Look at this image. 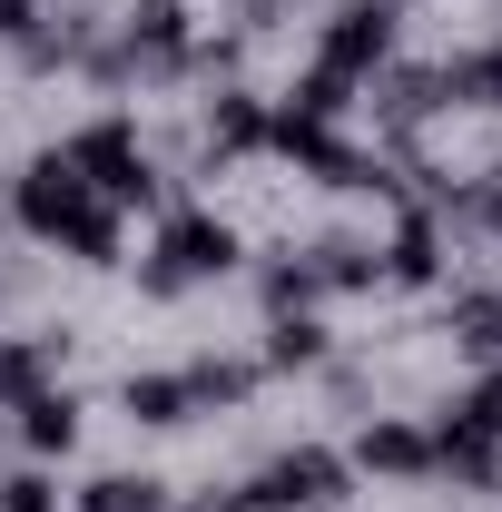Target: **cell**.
Returning <instances> with one entry per match:
<instances>
[{"mask_svg":"<svg viewBox=\"0 0 502 512\" xmlns=\"http://www.w3.org/2000/svg\"><path fill=\"white\" fill-rule=\"evenodd\" d=\"M10 217H20V237L69 247L79 266H119V207H109V197L69 168V148H50V158H30V168H20Z\"/></svg>","mask_w":502,"mask_h":512,"instance_id":"obj_1","label":"cell"},{"mask_svg":"<svg viewBox=\"0 0 502 512\" xmlns=\"http://www.w3.org/2000/svg\"><path fill=\"white\" fill-rule=\"evenodd\" d=\"M227 266H237V227H227V217H207V207H178V217L158 227L148 266H138V286H148V296H188V286L227 276Z\"/></svg>","mask_w":502,"mask_h":512,"instance_id":"obj_2","label":"cell"},{"mask_svg":"<svg viewBox=\"0 0 502 512\" xmlns=\"http://www.w3.org/2000/svg\"><path fill=\"white\" fill-rule=\"evenodd\" d=\"M69 168H79V178H89V188L109 197V207H138V217H148V207H158V168H148V148H138V128L128 119H99V128H79V138H69Z\"/></svg>","mask_w":502,"mask_h":512,"instance_id":"obj_3","label":"cell"},{"mask_svg":"<svg viewBox=\"0 0 502 512\" xmlns=\"http://www.w3.org/2000/svg\"><path fill=\"white\" fill-rule=\"evenodd\" d=\"M345 483H355L345 453L296 444V453H276V463H256V483L237 493V512H335V503H345Z\"/></svg>","mask_w":502,"mask_h":512,"instance_id":"obj_4","label":"cell"},{"mask_svg":"<svg viewBox=\"0 0 502 512\" xmlns=\"http://www.w3.org/2000/svg\"><path fill=\"white\" fill-rule=\"evenodd\" d=\"M394 40H404V0H335L315 60L335 69V79H375V69L394 60Z\"/></svg>","mask_w":502,"mask_h":512,"instance_id":"obj_5","label":"cell"},{"mask_svg":"<svg viewBox=\"0 0 502 512\" xmlns=\"http://www.w3.org/2000/svg\"><path fill=\"white\" fill-rule=\"evenodd\" d=\"M345 463H355V473H384V483H424V473H434V434L404 424V414H375Z\"/></svg>","mask_w":502,"mask_h":512,"instance_id":"obj_6","label":"cell"},{"mask_svg":"<svg viewBox=\"0 0 502 512\" xmlns=\"http://www.w3.org/2000/svg\"><path fill=\"white\" fill-rule=\"evenodd\" d=\"M384 286H443V217L434 207H404L394 237H384Z\"/></svg>","mask_w":502,"mask_h":512,"instance_id":"obj_7","label":"cell"},{"mask_svg":"<svg viewBox=\"0 0 502 512\" xmlns=\"http://www.w3.org/2000/svg\"><path fill=\"white\" fill-rule=\"evenodd\" d=\"M197 148H207V158H256V148H266V99H256V89H217V99L197 109Z\"/></svg>","mask_w":502,"mask_h":512,"instance_id":"obj_8","label":"cell"},{"mask_svg":"<svg viewBox=\"0 0 502 512\" xmlns=\"http://www.w3.org/2000/svg\"><path fill=\"white\" fill-rule=\"evenodd\" d=\"M434 473L473 483V493H502V444H493V434H473L463 414H443V424H434Z\"/></svg>","mask_w":502,"mask_h":512,"instance_id":"obj_9","label":"cell"},{"mask_svg":"<svg viewBox=\"0 0 502 512\" xmlns=\"http://www.w3.org/2000/svg\"><path fill=\"white\" fill-rule=\"evenodd\" d=\"M60 355H69L60 325H50V335H0V404H30L40 384L60 375Z\"/></svg>","mask_w":502,"mask_h":512,"instance_id":"obj_10","label":"cell"},{"mask_svg":"<svg viewBox=\"0 0 502 512\" xmlns=\"http://www.w3.org/2000/svg\"><path fill=\"white\" fill-rule=\"evenodd\" d=\"M20 414V444H30V463H50V453H69L79 444V394L69 384H40L30 404H10Z\"/></svg>","mask_w":502,"mask_h":512,"instance_id":"obj_11","label":"cell"},{"mask_svg":"<svg viewBox=\"0 0 502 512\" xmlns=\"http://www.w3.org/2000/svg\"><path fill=\"white\" fill-rule=\"evenodd\" d=\"M345 109H355V79H335V69H325V60H315L306 79H296V89L276 99V119H296V128H335V119H345Z\"/></svg>","mask_w":502,"mask_h":512,"instance_id":"obj_12","label":"cell"},{"mask_svg":"<svg viewBox=\"0 0 502 512\" xmlns=\"http://www.w3.org/2000/svg\"><path fill=\"white\" fill-rule=\"evenodd\" d=\"M178 375H188V404H197V414H217V404H247L266 365H237V355H197V365H178Z\"/></svg>","mask_w":502,"mask_h":512,"instance_id":"obj_13","label":"cell"},{"mask_svg":"<svg viewBox=\"0 0 502 512\" xmlns=\"http://www.w3.org/2000/svg\"><path fill=\"white\" fill-rule=\"evenodd\" d=\"M119 404H128V424H158V434L197 414V404H188V375H128V384H119Z\"/></svg>","mask_w":502,"mask_h":512,"instance_id":"obj_14","label":"cell"},{"mask_svg":"<svg viewBox=\"0 0 502 512\" xmlns=\"http://www.w3.org/2000/svg\"><path fill=\"white\" fill-rule=\"evenodd\" d=\"M315 276H325V286H384V247L375 237H315Z\"/></svg>","mask_w":502,"mask_h":512,"instance_id":"obj_15","label":"cell"},{"mask_svg":"<svg viewBox=\"0 0 502 512\" xmlns=\"http://www.w3.org/2000/svg\"><path fill=\"white\" fill-rule=\"evenodd\" d=\"M443 99L453 109H502V40L473 50V60H443Z\"/></svg>","mask_w":502,"mask_h":512,"instance_id":"obj_16","label":"cell"},{"mask_svg":"<svg viewBox=\"0 0 502 512\" xmlns=\"http://www.w3.org/2000/svg\"><path fill=\"white\" fill-rule=\"evenodd\" d=\"M79 512H178V503H168L158 473H99V483L79 493Z\"/></svg>","mask_w":502,"mask_h":512,"instance_id":"obj_17","label":"cell"},{"mask_svg":"<svg viewBox=\"0 0 502 512\" xmlns=\"http://www.w3.org/2000/svg\"><path fill=\"white\" fill-rule=\"evenodd\" d=\"M256 365H276V375L325 365V325H315V316H266V355H256Z\"/></svg>","mask_w":502,"mask_h":512,"instance_id":"obj_18","label":"cell"},{"mask_svg":"<svg viewBox=\"0 0 502 512\" xmlns=\"http://www.w3.org/2000/svg\"><path fill=\"white\" fill-rule=\"evenodd\" d=\"M315 296H325L315 256H276V266H266V316H306Z\"/></svg>","mask_w":502,"mask_h":512,"instance_id":"obj_19","label":"cell"},{"mask_svg":"<svg viewBox=\"0 0 502 512\" xmlns=\"http://www.w3.org/2000/svg\"><path fill=\"white\" fill-rule=\"evenodd\" d=\"M453 335H463V355L502 365V306L493 296H453Z\"/></svg>","mask_w":502,"mask_h":512,"instance_id":"obj_20","label":"cell"},{"mask_svg":"<svg viewBox=\"0 0 502 512\" xmlns=\"http://www.w3.org/2000/svg\"><path fill=\"white\" fill-rule=\"evenodd\" d=\"M0 512H60V483L40 463H20V473H0Z\"/></svg>","mask_w":502,"mask_h":512,"instance_id":"obj_21","label":"cell"},{"mask_svg":"<svg viewBox=\"0 0 502 512\" xmlns=\"http://www.w3.org/2000/svg\"><path fill=\"white\" fill-rule=\"evenodd\" d=\"M453 414H463L473 434H493V444H502V365H493V375H483V384H473V394H463Z\"/></svg>","mask_w":502,"mask_h":512,"instance_id":"obj_22","label":"cell"},{"mask_svg":"<svg viewBox=\"0 0 502 512\" xmlns=\"http://www.w3.org/2000/svg\"><path fill=\"white\" fill-rule=\"evenodd\" d=\"M40 20H50V0H0V50H20Z\"/></svg>","mask_w":502,"mask_h":512,"instance_id":"obj_23","label":"cell"},{"mask_svg":"<svg viewBox=\"0 0 502 512\" xmlns=\"http://www.w3.org/2000/svg\"><path fill=\"white\" fill-rule=\"evenodd\" d=\"M188 512H237V503H188Z\"/></svg>","mask_w":502,"mask_h":512,"instance_id":"obj_24","label":"cell"}]
</instances>
